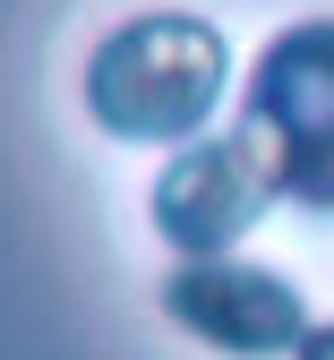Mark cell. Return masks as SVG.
I'll return each instance as SVG.
<instances>
[{
  "mask_svg": "<svg viewBox=\"0 0 334 360\" xmlns=\"http://www.w3.org/2000/svg\"><path fill=\"white\" fill-rule=\"evenodd\" d=\"M231 77V43L214 18L188 9H146L112 26L86 60V112L94 129H112L129 146H188L223 103Z\"/></svg>",
  "mask_w": 334,
  "mask_h": 360,
  "instance_id": "cell-1",
  "label": "cell"
},
{
  "mask_svg": "<svg viewBox=\"0 0 334 360\" xmlns=\"http://www.w3.org/2000/svg\"><path fill=\"white\" fill-rule=\"evenodd\" d=\"M240 129L274 172V198L334 214V18H292L257 52Z\"/></svg>",
  "mask_w": 334,
  "mask_h": 360,
  "instance_id": "cell-2",
  "label": "cell"
},
{
  "mask_svg": "<svg viewBox=\"0 0 334 360\" xmlns=\"http://www.w3.org/2000/svg\"><path fill=\"white\" fill-rule=\"evenodd\" d=\"M163 318L231 360H300L309 343V300L249 257H180L163 275Z\"/></svg>",
  "mask_w": 334,
  "mask_h": 360,
  "instance_id": "cell-3",
  "label": "cell"
},
{
  "mask_svg": "<svg viewBox=\"0 0 334 360\" xmlns=\"http://www.w3.org/2000/svg\"><path fill=\"white\" fill-rule=\"evenodd\" d=\"M274 206V172L257 155L249 129H214V138H188L146 189V214L155 232L180 249V257H223L249 223Z\"/></svg>",
  "mask_w": 334,
  "mask_h": 360,
  "instance_id": "cell-4",
  "label": "cell"
},
{
  "mask_svg": "<svg viewBox=\"0 0 334 360\" xmlns=\"http://www.w3.org/2000/svg\"><path fill=\"white\" fill-rule=\"evenodd\" d=\"M300 360H334V318H326V326H309V343H300Z\"/></svg>",
  "mask_w": 334,
  "mask_h": 360,
  "instance_id": "cell-5",
  "label": "cell"
}]
</instances>
